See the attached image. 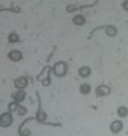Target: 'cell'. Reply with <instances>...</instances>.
I'll return each instance as SVG.
<instances>
[{"instance_id": "cell-1", "label": "cell", "mask_w": 128, "mask_h": 136, "mask_svg": "<svg viewBox=\"0 0 128 136\" xmlns=\"http://www.w3.org/2000/svg\"><path fill=\"white\" fill-rule=\"evenodd\" d=\"M54 72L57 76H62L67 72V66L65 62H57L54 67Z\"/></svg>"}, {"instance_id": "cell-2", "label": "cell", "mask_w": 128, "mask_h": 136, "mask_svg": "<svg viewBox=\"0 0 128 136\" xmlns=\"http://www.w3.org/2000/svg\"><path fill=\"white\" fill-rule=\"evenodd\" d=\"M11 122H12V118L9 113H3L1 118H0V124H1V126H8L11 124Z\"/></svg>"}, {"instance_id": "cell-3", "label": "cell", "mask_w": 128, "mask_h": 136, "mask_svg": "<svg viewBox=\"0 0 128 136\" xmlns=\"http://www.w3.org/2000/svg\"><path fill=\"white\" fill-rule=\"evenodd\" d=\"M109 92H111L109 88H108L107 86H105V85L99 86L98 88H97V90H95V93H97L98 96H105V95H108Z\"/></svg>"}, {"instance_id": "cell-4", "label": "cell", "mask_w": 128, "mask_h": 136, "mask_svg": "<svg viewBox=\"0 0 128 136\" xmlns=\"http://www.w3.org/2000/svg\"><path fill=\"white\" fill-rule=\"evenodd\" d=\"M123 129V123L121 121H114L111 124V131L113 133H118Z\"/></svg>"}, {"instance_id": "cell-5", "label": "cell", "mask_w": 128, "mask_h": 136, "mask_svg": "<svg viewBox=\"0 0 128 136\" xmlns=\"http://www.w3.org/2000/svg\"><path fill=\"white\" fill-rule=\"evenodd\" d=\"M26 85H28V79L25 77H19L17 81H15V87H18L20 89L24 88Z\"/></svg>"}, {"instance_id": "cell-6", "label": "cell", "mask_w": 128, "mask_h": 136, "mask_svg": "<svg viewBox=\"0 0 128 136\" xmlns=\"http://www.w3.org/2000/svg\"><path fill=\"white\" fill-rule=\"evenodd\" d=\"M9 58L12 60V61H19L21 58H22V54L20 51L18 50H12L9 52Z\"/></svg>"}, {"instance_id": "cell-7", "label": "cell", "mask_w": 128, "mask_h": 136, "mask_svg": "<svg viewBox=\"0 0 128 136\" xmlns=\"http://www.w3.org/2000/svg\"><path fill=\"white\" fill-rule=\"evenodd\" d=\"M90 68H88V67H82V68H80L79 70V74L81 75L82 77H86V76H89L90 75Z\"/></svg>"}, {"instance_id": "cell-8", "label": "cell", "mask_w": 128, "mask_h": 136, "mask_svg": "<svg viewBox=\"0 0 128 136\" xmlns=\"http://www.w3.org/2000/svg\"><path fill=\"white\" fill-rule=\"evenodd\" d=\"M24 98H25V93L23 92V90L18 92L17 94H15V96H14V99H15V101H17V102L22 101V100L24 99Z\"/></svg>"}, {"instance_id": "cell-9", "label": "cell", "mask_w": 128, "mask_h": 136, "mask_svg": "<svg viewBox=\"0 0 128 136\" xmlns=\"http://www.w3.org/2000/svg\"><path fill=\"white\" fill-rule=\"evenodd\" d=\"M84 21L85 20L82 15H77V17L74 18V23L76 25H82V24H84Z\"/></svg>"}, {"instance_id": "cell-10", "label": "cell", "mask_w": 128, "mask_h": 136, "mask_svg": "<svg viewBox=\"0 0 128 136\" xmlns=\"http://www.w3.org/2000/svg\"><path fill=\"white\" fill-rule=\"evenodd\" d=\"M90 89H91V87L89 84H82L81 87H80V92H81L82 94H89L90 93Z\"/></svg>"}, {"instance_id": "cell-11", "label": "cell", "mask_w": 128, "mask_h": 136, "mask_svg": "<svg viewBox=\"0 0 128 136\" xmlns=\"http://www.w3.org/2000/svg\"><path fill=\"white\" fill-rule=\"evenodd\" d=\"M106 34L108 36H115L116 35V28L114 26H107L106 27Z\"/></svg>"}, {"instance_id": "cell-12", "label": "cell", "mask_w": 128, "mask_h": 136, "mask_svg": "<svg viewBox=\"0 0 128 136\" xmlns=\"http://www.w3.org/2000/svg\"><path fill=\"white\" fill-rule=\"evenodd\" d=\"M118 114H119V117H126L128 114V109L126 107L118 108Z\"/></svg>"}, {"instance_id": "cell-13", "label": "cell", "mask_w": 128, "mask_h": 136, "mask_svg": "<svg viewBox=\"0 0 128 136\" xmlns=\"http://www.w3.org/2000/svg\"><path fill=\"white\" fill-rule=\"evenodd\" d=\"M9 41L11 42V43H15V42H18L19 41V36L15 34V33H11L10 35H9Z\"/></svg>"}, {"instance_id": "cell-14", "label": "cell", "mask_w": 128, "mask_h": 136, "mask_svg": "<svg viewBox=\"0 0 128 136\" xmlns=\"http://www.w3.org/2000/svg\"><path fill=\"white\" fill-rule=\"evenodd\" d=\"M18 108H19V107H18V105H17V102H12V103H10V105H9V110L12 111V112L17 110Z\"/></svg>"}, {"instance_id": "cell-15", "label": "cell", "mask_w": 128, "mask_h": 136, "mask_svg": "<svg viewBox=\"0 0 128 136\" xmlns=\"http://www.w3.org/2000/svg\"><path fill=\"white\" fill-rule=\"evenodd\" d=\"M37 119H38V121H44L45 120V113L44 112H42V111H39L38 112V114H37Z\"/></svg>"}, {"instance_id": "cell-16", "label": "cell", "mask_w": 128, "mask_h": 136, "mask_svg": "<svg viewBox=\"0 0 128 136\" xmlns=\"http://www.w3.org/2000/svg\"><path fill=\"white\" fill-rule=\"evenodd\" d=\"M25 112H26V109H25V108H23V107H19V108H18V113H19L20 115L24 114Z\"/></svg>"}, {"instance_id": "cell-17", "label": "cell", "mask_w": 128, "mask_h": 136, "mask_svg": "<svg viewBox=\"0 0 128 136\" xmlns=\"http://www.w3.org/2000/svg\"><path fill=\"white\" fill-rule=\"evenodd\" d=\"M123 6H124V9L128 11V0H126V1L123 3Z\"/></svg>"}]
</instances>
